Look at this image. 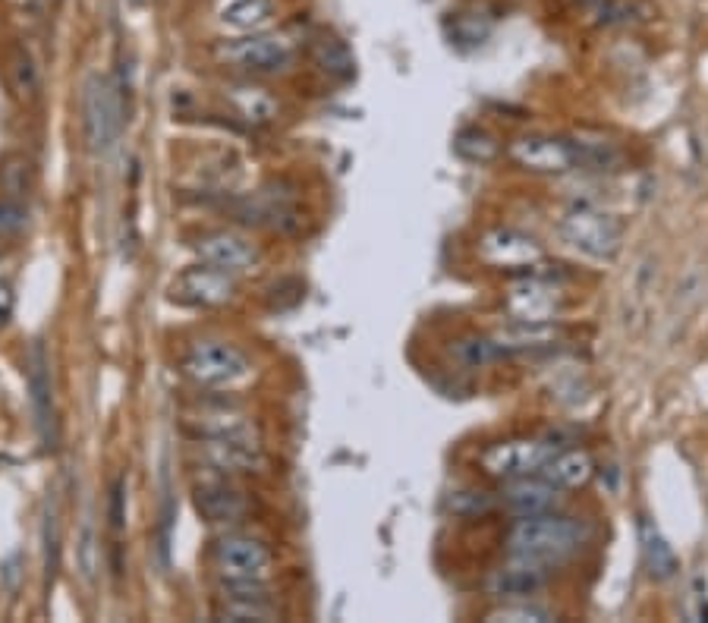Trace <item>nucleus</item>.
<instances>
[{
    "mask_svg": "<svg viewBox=\"0 0 708 623\" xmlns=\"http://www.w3.org/2000/svg\"><path fill=\"white\" fill-rule=\"evenodd\" d=\"M557 337H561V331H557L554 321H513V325H507L495 334L504 356L551 347V343H557Z\"/></svg>",
    "mask_w": 708,
    "mask_h": 623,
    "instance_id": "nucleus-18",
    "label": "nucleus"
},
{
    "mask_svg": "<svg viewBox=\"0 0 708 623\" xmlns=\"http://www.w3.org/2000/svg\"><path fill=\"white\" fill-rule=\"evenodd\" d=\"M554 450H557L554 444L535 441V438H520V441L491 444L479 457V463L495 479L510 482V479H523V476H539Z\"/></svg>",
    "mask_w": 708,
    "mask_h": 623,
    "instance_id": "nucleus-5",
    "label": "nucleus"
},
{
    "mask_svg": "<svg viewBox=\"0 0 708 623\" xmlns=\"http://www.w3.org/2000/svg\"><path fill=\"white\" fill-rule=\"evenodd\" d=\"M447 504L454 513H460V517H476V513L491 510L495 501H491V494H485V491H454Z\"/></svg>",
    "mask_w": 708,
    "mask_h": 623,
    "instance_id": "nucleus-30",
    "label": "nucleus"
},
{
    "mask_svg": "<svg viewBox=\"0 0 708 623\" xmlns=\"http://www.w3.org/2000/svg\"><path fill=\"white\" fill-rule=\"evenodd\" d=\"M183 372L202 388H230V384H240L252 372V365L246 353L230 347V343L205 340L186 353Z\"/></svg>",
    "mask_w": 708,
    "mask_h": 623,
    "instance_id": "nucleus-4",
    "label": "nucleus"
},
{
    "mask_svg": "<svg viewBox=\"0 0 708 623\" xmlns=\"http://www.w3.org/2000/svg\"><path fill=\"white\" fill-rule=\"evenodd\" d=\"M7 79H10V89L19 101H32L41 89L38 63L23 45H13L7 54Z\"/></svg>",
    "mask_w": 708,
    "mask_h": 623,
    "instance_id": "nucleus-20",
    "label": "nucleus"
},
{
    "mask_svg": "<svg viewBox=\"0 0 708 623\" xmlns=\"http://www.w3.org/2000/svg\"><path fill=\"white\" fill-rule=\"evenodd\" d=\"M488 32H491V26H488V23L479 26L469 13H460V16L454 19V38H457V41H469V45H479V41H482Z\"/></svg>",
    "mask_w": 708,
    "mask_h": 623,
    "instance_id": "nucleus-34",
    "label": "nucleus"
},
{
    "mask_svg": "<svg viewBox=\"0 0 708 623\" xmlns=\"http://www.w3.org/2000/svg\"><path fill=\"white\" fill-rule=\"evenodd\" d=\"M450 353H454V359L466 365V369H482V365L498 362L504 356L495 337H460L454 347H450Z\"/></svg>",
    "mask_w": 708,
    "mask_h": 623,
    "instance_id": "nucleus-24",
    "label": "nucleus"
},
{
    "mask_svg": "<svg viewBox=\"0 0 708 623\" xmlns=\"http://www.w3.org/2000/svg\"><path fill=\"white\" fill-rule=\"evenodd\" d=\"M202 457L218 472H252L262 463V450L255 435H218L202 438Z\"/></svg>",
    "mask_w": 708,
    "mask_h": 623,
    "instance_id": "nucleus-12",
    "label": "nucleus"
},
{
    "mask_svg": "<svg viewBox=\"0 0 708 623\" xmlns=\"http://www.w3.org/2000/svg\"><path fill=\"white\" fill-rule=\"evenodd\" d=\"M504 309L513 321H554L564 309V293L545 277H529V281L510 287Z\"/></svg>",
    "mask_w": 708,
    "mask_h": 623,
    "instance_id": "nucleus-8",
    "label": "nucleus"
},
{
    "mask_svg": "<svg viewBox=\"0 0 708 623\" xmlns=\"http://www.w3.org/2000/svg\"><path fill=\"white\" fill-rule=\"evenodd\" d=\"M488 620H510V623H523V620H529V623H542V620H554V614L548 611V608H542V605H507V608H498V611H491L488 614Z\"/></svg>",
    "mask_w": 708,
    "mask_h": 623,
    "instance_id": "nucleus-29",
    "label": "nucleus"
},
{
    "mask_svg": "<svg viewBox=\"0 0 708 623\" xmlns=\"http://www.w3.org/2000/svg\"><path fill=\"white\" fill-rule=\"evenodd\" d=\"M233 293H236L233 274L214 265L186 268L174 284V296L189 306H221V303H230Z\"/></svg>",
    "mask_w": 708,
    "mask_h": 623,
    "instance_id": "nucleus-9",
    "label": "nucleus"
},
{
    "mask_svg": "<svg viewBox=\"0 0 708 623\" xmlns=\"http://www.w3.org/2000/svg\"><path fill=\"white\" fill-rule=\"evenodd\" d=\"M271 10V0H233V4L224 7L221 19L233 29H259L262 23H268Z\"/></svg>",
    "mask_w": 708,
    "mask_h": 623,
    "instance_id": "nucleus-26",
    "label": "nucleus"
},
{
    "mask_svg": "<svg viewBox=\"0 0 708 623\" xmlns=\"http://www.w3.org/2000/svg\"><path fill=\"white\" fill-rule=\"evenodd\" d=\"M196 252L205 265L224 268L230 274H240V271L252 268L255 259H259V252H255V246L249 240H243V236H236V233H227V230H214V233L199 236Z\"/></svg>",
    "mask_w": 708,
    "mask_h": 623,
    "instance_id": "nucleus-13",
    "label": "nucleus"
},
{
    "mask_svg": "<svg viewBox=\"0 0 708 623\" xmlns=\"http://www.w3.org/2000/svg\"><path fill=\"white\" fill-rule=\"evenodd\" d=\"M192 501H196V510L214 526H227L243 520L246 513V498L236 488H230L227 482H202L192 491Z\"/></svg>",
    "mask_w": 708,
    "mask_h": 623,
    "instance_id": "nucleus-16",
    "label": "nucleus"
},
{
    "mask_svg": "<svg viewBox=\"0 0 708 623\" xmlns=\"http://www.w3.org/2000/svg\"><path fill=\"white\" fill-rule=\"evenodd\" d=\"M482 255L491 265L517 268V265H535L542 259V246L532 236L513 230V227H498L482 240Z\"/></svg>",
    "mask_w": 708,
    "mask_h": 623,
    "instance_id": "nucleus-15",
    "label": "nucleus"
},
{
    "mask_svg": "<svg viewBox=\"0 0 708 623\" xmlns=\"http://www.w3.org/2000/svg\"><path fill=\"white\" fill-rule=\"evenodd\" d=\"M557 230H561V236L576 252L589 255V259L611 262L620 252V227L605 211H595L586 205L570 208L561 218V224H557Z\"/></svg>",
    "mask_w": 708,
    "mask_h": 623,
    "instance_id": "nucleus-3",
    "label": "nucleus"
},
{
    "mask_svg": "<svg viewBox=\"0 0 708 623\" xmlns=\"http://www.w3.org/2000/svg\"><path fill=\"white\" fill-rule=\"evenodd\" d=\"M589 542V526L573 517H551V513H539V517H520V523L510 529L507 548L510 557L520 561H535V564H557L567 561Z\"/></svg>",
    "mask_w": 708,
    "mask_h": 623,
    "instance_id": "nucleus-1",
    "label": "nucleus"
},
{
    "mask_svg": "<svg viewBox=\"0 0 708 623\" xmlns=\"http://www.w3.org/2000/svg\"><path fill=\"white\" fill-rule=\"evenodd\" d=\"M221 57L252 73H284L293 63V48L277 35H249L227 41Z\"/></svg>",
    "mask_w": 708,
    "mask_h": 623,
    "instance_id": "nucleus-6",
    "label": "nucleus"
},
{
    "mask_svg": "<svg viewBox=\"0 0 708 623\" xmlns=\"http://www.w3.org/2000/svg\"><path fill=\"white\" fill-rule=\"evenodd\" d=\"M10 315H13V293L7 284H0V328L7 325Z\"/></svg>",
    "mask_w": 708,
    "mask_h": 623,
    "instance_id": "nucleus-35",
    "label": "nucleus"
},
{
    "mask_svg": "<svg viewBox=\"0 0 708 623\" xmlns=\"http://www.w3.org/2000/svg\"><path fill=\"white\" fill-rule=\"evenodd\" d=\"M488 592L495 598H504V601H520V598H529L535 592H542L548 586V570L545 564H535V561H520V557H513V564L501 567L488 576Z\"/></svg>",
    "mask_w": 708,
    "mask_h": 623,
    "instance_id": "nucleus-14",
    "label": "nucleus"
},
{
    "mask_svg": "<svg viewBox=\"0 0 708 623\" xmlns=\"http://www.w3.org/2000/svg\"><path fill=\"white\" fill-rule=\"evenodd\" d=\"M0 192L13 202L32 196V161L26 155H7L0 161Z\"/></svg>",
    "mask_w": 708,
    "mask_h": 623,
    "instance_id": "nucleus-23",
    "label": "nucleus"
},
{
    "mask_svg": "<svg viewBox=\"0 0 708 623\" xmlns=\"http://www.w3.org/2000/svg\"><path fill=\"white\" fill-rule=\"evenodd\" d=\"M454 148H457V155L472 161V164H485L498 155V142L495 136H488L485 130H479V126H469V130H463L457 139H454Z\"/></svg>",
    "mask_w": 708,
    "mask_h": 623,
    "instance_id": "nucleus-27",
    "label": "nucleus"
},
{
    "mask_svg": "<svg viewBox=\"0 0 708 623\" xmlns=\"http://www.w3.org/2000/svg\"><path fill=\"white\" fill-rule=\"evenodd\" d=\"M76 564H79V573L85 583H95V576H98V567H101V554H98V532L92 526V520H85L82 523V532H79V539H76Z\"/></svg>",
    "mask_w": 708,
    "mask_h": 623,
    "instance_id": "nucleus-28",
    "label": "nucleus"
},
{
    "mask_svg": "<svg viewBox=\"0 0 708 623\" xmlns=\"http://www.w3.org/2000/svg\"><path fill=\"white\" fill-rule=\"evenodd\" d=\"M26 375H29V397L35 422L45 447H54V394H51V369H48V353L45 343H32L26 356Z\"/></svg>",
    "mask_w": 708,
    "mask_h": 623,
    "instance_id": "nucleus-11",
    "label": "nucleus"
},
{
    "mask_svg": "<svg viewBox=\"0 0 708 623\" xmlns=\"http://www.w3.org/2000/svg\"><path fill=\"white\" fill-rule=\"evenodd\" d=\"M107 520H111L114 532H123V526H126V476L114 479L111 501H107Z\"/></svg>",
    "mask_w": 708,
    "mask_h": 623,
    "instance_id": "nucleus-32",
    "label": "nucleus"
},
{
    "mask_svg": "<svg viewBox=\"0 0 708 623\" xmlns=\"http://www.w3.org/2000/svg\"><path fill=\"white\" fill-rule=\"evenodd\" d=\"M642 551H646V564H649L652 576H658V579L674 576V570H677V557H674L671 545L664 542L661 535H658L649 523H642Z\"/></svg>",
    "mask_w": 708,
    "mask_h": 623,
    "instance_id": "nucleus-25",
    "label": "nucleus"
},
{
    "mask_svg": "<svg viewBox=\"0 0 708 623\" xmlns=\"http://www.w3.org/2000/svg\"><path fill=\"white\" fill-rule=\"evenodd\" d=\"M23 227H26L23 202H13L7 196H0V236H16Z\"/></svg>",
    "mask_w": 708,
    "mask_h": 623,
    "instance_id": "nucleus-31",
    "label": "nucleus"
},
{
    "mask_svg": "<svg viewBox=\"0 0 708 623\" xmlns=\"http://www.w3.org/2000/svg\"><path fill=\"white\" fill-rule=\"evenodd\" d=\"M82 126H85L89 148L98 155H104L120 136V126H123L120 92L114 89V82L101 73H92L82 85Z\"/></svg>",
    "mask_w": 708,
    "mask_h": 623,
    "instance_id": "nucleus-2",
    "label": "nucleus"
},
{
    "mask_svg": "<svg viewBox=\"0 0 708 623\" xmlns=\"http://www.w3.org/2000/svg\"><path fill=\"white\" fill-rule=\"evenodd\" d=\"M510 155L517 164L535 170V174H567V170L579 167L573 142L554 136H523L510 145Z\"/></svg>",
    "mask_w": 708,
    "mask_h": 623,
    "instance_id": "nucleus-10",
    "label": "nucleus"
},
{
    "mask_svg": "<svg viewBox=\"0 0 708 623\" xmlns=\"http://www.w3.org/2000/svg\"><path fill=\"white\" fill-rule=\"evenodd\" d=\"M214 617L224 623H268L277 620V608L268 598H227L221 595L218 608H214Z\"/></svg>",
    "mask_w": 708,
    "mask_h": 623,
    "instance_id": "nucleus-21",
    "label": "nucleus"
},
{
    "mask_svg": "<svg viewBox=\"0 0 708 623\" xmlns=\"http://www.w3.org/2000/svg\"><path fill=\"white\" fill-rule=\"evenodd\" d=\"M214 561L224 579H265L271 570V551L252 535H224L214 548Z\"/></svg>",
    "mask_w": 708,
    "mask_h": 623,
    "instance_id": "nucleus-7",
    "label": "nucleus"
},
{
    "mask_svg": "<svg viewBox=\"0 0 708 623\" xmlns=\"http://www.w3.org/2000/svg\"><path fill=\"white\" fill-rule=\"evenodd\" d=\"M592 469L595 466L586 450H554L539 476H545L557 488H579L592 479Z\"/></svg>",
    "mask_w": 708,
    "mask_h": 623,
    "instance_id": "nucleus-19",
    "label": "nucleus"
},
{
    "mask_svg": "<svg viewBox=\"0 0 708 623\" xmlns=\"http://www.w3.org/2000/svg\"><path fill=\"white\" fill-rule=\"evenodd\" d=\"M557 501H561V488L551 485L545 476L510 479V488L504 491V504L517 513V517H539V513H548L551 507H557Z\"/></svg>",
    "mask_w": 708,
    "mask_h": 623,
    "instance_id": "nucleus-17",
    "label": "nucleus"
},
{
    "mask_svg": "<svg viewBox=\"0 0 708 623\" xmlns=\"http://www.w3.org/2000/svg\"><path fill=\"white\" fill-rule=\"evenodd\" d=\"M312 54H315V63H318V67L325 70V73H331V76L350 79V76L356 73V63H353L350 48L343 45L340 38H334V35H321V38H315Z\"/></svg>",
    "mask_w": 708,
    "mask_h": 623,
    "instance_id": "nucleus-22",
    "label": "nucleus"
},
{
    "mask_svg": "<svg viewBox=\"0 0 708 623\" xmlns=\"http://www.w3.org/2000/svg\"><path fill=\"white\" fill-rule=\"evenodd\" d=\"M57 557H60V539H57V517L48 513L45 517V573L54 579L57 573Z\"/></svg>",
    "mask_w": 708,
    "mask_h": 623,
    "instance_id": "nucleus-33",
    "label": "nucleus"
}]
</instances>
